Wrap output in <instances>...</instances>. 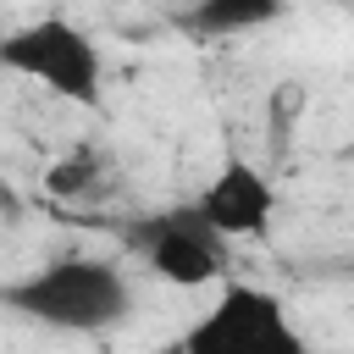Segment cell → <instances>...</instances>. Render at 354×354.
<instances>
[{"instance_id": "277c9868", "label": "cell", "mask_w": 354, "mask_h": 354, "mask_svg": "<svg viewBox=\"0 0 354 354\" xmlns=\"http://www.w3.org/2000/svg\"><path fill=\"white\" fill-rule=\"evenodd\" d=\"M127 243L171 288H205V282H216L227 271V243L199 221L194 205H177V210H160V216L133 221Z\"/></svg>"}, {"instance_id": "3957f363", "label": "cell", "mask_w": 354, "mask_h": 354, "mask_svg": "<svg viewBox=\"0 0 354 354\" xmlns=\"http://www.w3.org/2000/svg\"><path fill=\"white\" fill-rule=\"evenodd\" d=\"M0 66L17 72V77L44 83L50 94H61L72 105H94L100 77H105L100 44L83 28H72L66 17H39L17 33H0Z\"/></svg>"}, {"instance_id": "52a82bcc", "label": "cell", "mask_w": 354, "mask_h": 354, "mask_svg": "<svg viewBox=\"0 0 354 354\" xmlns=\"http://www.w3.org/2000/svg\"><path fill=\"white\" fill-rule=\"evenodd\" d=\"M94 183H100V160H94L88 149L61 155V160L44 166V194H55V199H83Z\"/></svg>"}, {"instance_id": "5b68a950", "label": "cell", "mask_w": 354, "mask_h": 354, "mask_svg": "<svg viewBox=\"0 0 354 354\" xmlns=\"http://www.w3.org/2000/svg\"><path fill=\"white\" fill-rule=\"evenodd\" d=\"M194 210H199V221H205L221 243H227V238H260V232L271 227V216H277V188H271V177H266L254 160L227 155L221 171L210 177V188L194 199Z\"/></svg>"}, {"instance_id": "6da1fadb", "label": "cell", "mask_w": 354, "mask_h": 354, "mask_svg": "<svg viewBox=\"0 0 354 354\" xmlns=\"http://www.w3.org/2000/svg\"><path fill=\"white\" fill-rule=\"evenodd\" d=\"M0 304L39 321V326H55V332H105V326H116L127 315L133 293H127V277L111 260L61 254V260L6 282Z\"/></svg>"}, {"instance_id": "8992f818", "label": "cell", "mask_w": 354, "mask_h": 354, "mask_svg": "<svg viewBox=\"0 0 354 354\" xmlns=\"http://www.w3.org/2000/svg\"><path fill=\"white\" fill-rule=\"evenodd\" d=\"M277 17H282V0H199L183 11V28H194L205 39H227V33L277 22Z\"/></svg>"}, {"instance_id": "7a4b0ae2", "label": "cell", "mask_w": 354, "mask_h": 354, "mask_svg": "<svg viewBox=\"0 0 354 354\" xmlns=\"http://www.w3.org/2000/svg\"><path fill=\"white\" fill-rule=\"evenodd\" d=\"M171 354H304V337L277 293L254 282H227L171 343Z\"/></svg>"}]
</instances>
